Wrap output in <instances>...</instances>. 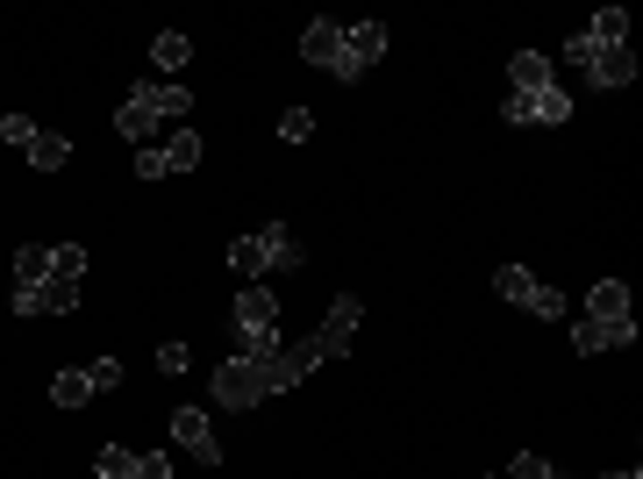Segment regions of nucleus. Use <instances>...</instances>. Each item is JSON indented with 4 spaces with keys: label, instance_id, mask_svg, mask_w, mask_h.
Instances as JSON below:
<instances>
[{
    "label": "nucleus",
    "instance_id": "obj_1",
    "mask_svg": "<svg viewBox=\"0 0 643 479\" xmlns=\"http://www.w3.org/2000/svg\"><path fill=\"white\" fill-rule=\"evenodd\" d=\"M565 58H572L593 86H629V79H636V51H629V43H587V36H572V51H565Z\"/></svg>",
    "mask_w": 643,
    "mask_h": 479
},
{
    "label": "nucleus",
    "instance_id": "obj_2",
    "mask_svg": "<svg viewBox=\"0 0 643 479\" xmlns=\"http://www.w3.org/2000/svg\"><path fill=\"white\" fill-rule=\"evenodd\" d=\"M501 115H508L515 129H565V122H572V93H565V86H543V93H508V101H501Z\"/></svg>",
    "mask_w": 643,
    "mask_h": 479
},
{
    "label": "nucleus",
    "instance_id": "obj_3",
    "mask_svg": "<svg viewBox=\"0 0 643 479\" xmlns=\"http://www.w3.org/2000/svg\"><path fill=\"white\" fill-rule=\"evenodd\" d=\"M387 58V22H343V58H337V79L357 86L365 72Z\"/></svg>",
    "mask_w": 643,
    "mask_h": 479
},
{
    "label": "nucleus",
    "instance_id": "obj_4",
    "mask_svg": "<svg viewBox=\"0 0 643 479\" xmlns=\"http://www.w3.org/2000/svg\"><path fill=\"white\" fill-rule=\"evenodd\" d=\"M357 323H365V301H357V293H337V301H329V315H322V329H315V337H307V343H315V351H322V365H329V358H343V351H351Z\"/></svg>",
    "mask_w": 643,
    "mask_h": 479
},
{
    "label": "nucleus",
    "instance_id": "obj_5",
    "mask_svg": "<svg viewBox=\"0 0 643 479\" xmlns=\"http://www.w3.org/2000/svg\"><path fill=\"white\" fill-rule=\"evenodd\" d=\"M215 401H222V408H257V401H265V379H257V365L229 351V358L215 365Z\"/></svg>",
    "mask_w": 643,
    "mask_h": 479
},
{
    "label": "nucleus",
    "instance_id": "obj_6",
    "mask_svg": "<svg viewBox=\"0 0 643 479\" xmlns=\"http://www.w3.org/2000/svg\"><path fill=\"white\" fill-rule=\"evenodd\" d=\"M8 301H15V315H72V308H79V279L51 273L43 287H15Z\"/></svg>",
    "mask_w": 643,
    "mask_h": 479
},
{
    "label": "nucleus",
    "instance_id": "obj_7",
    "mask_svg": "<svg viewBox=\"0 0 643 479\" xmlns=\"http://www.w3.org/2000/svg\"><path fill=\"white\" fill-rule=\"evenodd\" d=\"M172 437H179V451H187L193 465H222V444H215L207 408H179V415H172Z\"/></svg>",
    "mask_w": 643,
    "mask_h": 479
},
{
    "label": "nucleus",
    "instance_id": "obj_8",
    "mask_svg": "<svg viewBox=\"0 0 643 479\" xmlns=\"http://www.w3.org/2000/svg\"><path fill=\"white\" fill-rule=\"evenodd\" d=\"M122 101H143L157 122H187L193 115V93H187V86H172V79H136Z\"/></svg>",
    "mask_w": 643,
    "mask_h": 479
},
{
    "label": "nucleus",
    "instance_id": "obj_9",
    "mask_svg": "<svg viewBox=\"0 0 643 479\" xmlns=\"http://www.w3.org/2000/svg\"><path fill=\"white\" fill-rule=\"evenodd\" d=\"M629 343H636V323H593V315H579V323H572V351H579V358L629 351Z\"/></svg>",
    "mask_w": 643,
    "mask_h": 479
},
{
    "label": "nucleus",
    "instance_id": "obj_10",
    "mask_svg": "<svg viewBox=\"0 0 643 479\" xmlns=\"http://www.w3.org/2000/svg\"><path fill=\"white\" fill-rule=\"evenodd\" d=\"M337 58H343V22H307L301 29V65H315V72H337Z\"/></svg>",
    "mask_w": 643,
    "mask_h": 479
},
{
    "label": "nucleus",
    "instance_id": "obj_11",
    "mask_svg": "<svg viewBox=\"0 0 643 479\" xmlns=\"http://www.w3.org/2000/svg\"><path fill=\"white\" fill-rule=\"evenodd\" d=\"M229 323H237V337H251V329H279V301H272V287H243L237 301H229Z\"/></svg>",
    "mask_w": 643,
    "mask_h": 479
},
{
    "label": "nucleus",
    "instance_id": "obj_12",
    "mask_svg": "<svg viewBox=\"0 0 643 479\" xmlns=\"http://www.w3.org/2000/svg\"><path fill=\"white\" fill-rule=\"evenodd\" d=\"M257 243H265V265H272V273H301V243H293V229L287 223H265V229H257Z\"/></svg>",
    "mask_w": 643,
    "mask_h": 479
},
{
    "label": "nucleus",
    "instance_id": "obj_13",
    "mask_svg": "<svg viewBox=\"0 0 643 479\" xmlns=\"http://www.w3.org/2000/svg\"><path fill=\"white\" fill-rule=\"evenodd\" d=\"M587 315L593 323H636V315H629V287L622 279H601V287L587 293Z\"/></svg>",
    "mask_w": 643,
    "mask_h": 479
},
{
    "label": "nucleus",
    "instance_id": "obj_14",
    "mask_svg": "<svg viewBox=\"0 0 643 479\" xmlns=\"http://www.w3.org/2000/svg\"><path fill=\"white\" fill-rule=\"evenodd\" d=\"M508 93H543V86H558V79H551V58H543V51H515V65H508Z\"/></svg>",
    "mask_w": 643,
    "mask_h": 479
},
{
    "label": "nucleus",
    "instance_id": "obj_15",
    "mask_svg": "<svg viewBox=\"0 0 643 479\" xmlns=\"http://www.w3.org/2000/svg\"><path fill=\"white\" fill-rule=\"evenodd\" d=\"M229 273H237L243 287H257V279L272 273V265H265V243H257V229H251V237H237V243H229Z\"/></svg>",
    "mask_w": 643,
    "mask_h": 479
},
{
    "label": "nucleus",
    "instance_id": "obj_16",
    "mask_svg": "<svg viewBox=\"0 0 643 479\" xmlns=\"http://www.w3.org/2000/svg\"><path fill=\"white\" fill-rule=\"evenodd\" d=\"M537 287H543V279L529 273V265H501V273H493V293H501V301H515V308H529V301H537Z\"/></svg>",
    "mask_w": 643,
    "mask_h": 479
},
{
    "label": "nucleus",
    "instance_id": "obj_17",
    "mask_svg": "<svg viewBox=\"0 0 643 479\" xmlns=\"http://www.w3.org/2000/svg\"><path fill=\"white\" fill-rule=\"evenodd\" d=\"M51 279V243H22L15 251V287H43Z\"/></svg>",
    "mask_w": 643,
    "mask_h": 479
},
{
    "label": "nucleus",
    "instance_id": "obj_18",
    "mask_svg": "<svg viewBox=\"0 0 643 479\" xmlns=\"http://www.w3.org/2000/svg\"><path fill=\"white\" fill-rule=\"evenodd\" d=\"M51 401H58V408H86V401H93V379H86V365H72V373L51 379Z\"/></svg>",
    "mask_w": 643,
    "mask_h": 479
},
{
    "label": "nucleus",
    "instance_id": "obj_19",
    "mask_svg": "<svg viewBox=\"0 0 643 479\" xmlns=\"http://www.w3.org/2000/svg\"><path fill=\"white\" fill-rule=\"evenodd\" d=\"M579 36H587V43H629V8H601Z\"/></svg>",
    "mask_w": 643,
    "mask_h": 479
},
{
    "label": "nucleus",
    "instance_id": "obj_20",
    "mask_svg": "<svg viewBox=\"0 0 643 479\" xmlns=\"http://www.w3.org/2000/svg\"><path fill=\"white\" fill-rule=\"evenodd\" d=\"M157 129H165V122H157L143 101H122L115 108V137H157Z\"/></svg>",
    "mask_w": 643,
    "mask_h": 479
},
{
    "label": "nucleus",
    "instance_id": "obj_21",
    "mask_svg": "<svg viewBox=\"0 0 643 479\" xmlns=\"http://www.w3.org/2000/svg\"><path fill=\"white\" fill-rule=\"evenodd\" d=\"M187 58H193V43H187L179 29H165V36L151 43V65H157V72H187Z\"/></svg>",
    "mask_w": 643,
    "mask_h": 479
},
{
    "label": "nucleus",
    "instance_id": "obj_22",
    "mask_svg": "<svg viewBox=\"0 0 643 479\" xmlns=\"http://www.w3.org/2000/svg\"><path fill=\"white\" fill-rule=\"evenodd\" d=\"M72 157V137H43V129H36V143H29V165L36 172H58Z\"/></svg>",
    "mask_w": 643,
    "mask_h": 479
},
{
    "label": "nucleus",
    "instance_id": "obj_23",
    "mask_svg": "<svg viewBox=\"0 0 643 479\" xmlns=\"http://www.w3.org/2000/svg\"><path fill=\"white\" fill-rule=\"evenodd\" d=\"M165 165H172V172H193V165H201V137H193V129H172Z\"/></svg>",
    "mask_w": 643,
    "mask_h": 479
},
{
    "label": "nucleus",
    "instance_id": "obj_24",
    "mask_svg": "<svg viewBox=\"0 0 643 479\" xmlns=\"http://www.w3.org/2000/svg\"><path fill=\"white\" fill-rule=\"evenodd\" d=\"M93 472H101V479H136V451L129 444H108L101 458H93Z\"/></svg>",
    "mask_w": 643,
    "mask_h": 479
},
{
    "label": "nucleus",
    "instance_id": "obj_25",
    "mask_svg": "<svg viewBox=\"0 0 643 479\" xmlns=\"http://www.w3.org/2000/svg\"><path fill=\"white\" fill-rule=\"evenodd\" d=\"M187 365H193V351H187L179 337H165V343H157V373H165V379H179Z\"/></svg>",
    "mask_w": 643,
    "mask_h": 479
},
{
    "label": "nucleus",
    "instance_id": "obj_26",
    "mask_svg": "<svg viewBox=\"0 0 643 479\" xmlns=\"http://www.w3.org/2000/svg\"><path fill=\"white\" fill-rule=\"evenodd\" d=\"M279 137L307 143V137H315V108H287V115H279Z\"/></svg>",
    "mask_w": 643,
    "mask_h": 479
},
{
    "label": "nucleus",
    "instance_id": "obj_27",
    "mask_svg": "<svg viewBox=\"0 0 643 479\" xmlns=\"http://www.w3.org/2000/svg\"><path fill=\"white\" fill-rule=\"evenodd\" d=\"M51 273H65V279H86V251H79V243H51Z\"/></svg>",
    "mask_w": 643,
    "mask_h": 479
},
{
    "label": "nucleus",
    "instance_id": "obj_28",
    "mask_svg": "<svg viewBox=\"0 0 643 479\" xmlns=\"http://www.w3.org/2000/svg\"><path fill=\"white\" fill-rule=\"evenodd\" d=\"M165 143H143V151H136V179H143V187H151V179H165Z\"/></svg>",
    "mask_w": 643,
    "mask_h": 479
},
{
    "label": "nucleus",
    "instance_id": "obj_29",
    "mask_svg": "<svg viewBox=\"0 0 643 479\" xmlns=\"http://www.w3.org/2000/svg\"><path fill=\"white\" fill-rule=\"evenodd\" d=\"M565 308H572V301H565L558 287H537V301H529V315H537V323H558Z\"/></svg>",
    "mask_w": 643,
    "mask_h": 479
},
{
    "label": "nucleus",
    "instance_id": "obj_30",
    "mask_svg": "<svg viewBox=\"0 0 643 479\" xmlns=\"http://www.w3.org/2000/svg\"><path fill=\"white\" fill-rule=\"evenodd\" d=\"M0 143H15V151H29V143H36V122H29V115H8V122H0Z\"/></svg>",
    "mask_w": 643,
    "mask_h": 479
},
{
    "label": "nucleus",
    "instance_id": "obj_31",
    "mask_svg": "<svg viewBox=\"0 0 643 479\" xmlns=\"http://www.w3.org/2000/svg\"><path fill=\"white\" fill-rule=\"evenodd\" d=\"M86 379H93V394H115V387H122V365L115 358H93V365H86Z\"/></svg>",
    "mask_w": 643,
    "mask_h": 479
},
{
    "label": "nucleus",
    "instance_id": "obj_32",
    "mask_svg": "<svg viewBox=\"0 0 643 479\" xmlns=\"http://www.w3.org/2000/svg\"><path fill=\"white\" fill-rule=\"evenodd\" d=\"M136 479H172V458L165 451H136Z\"/></svg>",
    "mask_w": 643,
    "mask_h": 479
},
{
    "label": "nucleus",
    "instance_id": "obj_33",
    "mask_svg": "<svg viewBox=\"0 0 643 479\" xmlns=\"http://www.w3.org/2000/svg\"><path fill=\"white\" fill-rule=\"evenodd\" d=\"M501 479H558V472H551L537 451H522V458H515V472H501Z\"/></svg>",
    "mask_w": 643,
    "mask_h": 479
},
{
    "label": "nucleus",
    "instance_id": "obj_34",
    "mask_svg": "<svg viewBox=\"0 0 643 479\" xmlns=\"http://www.w3.org/2000/svg\"><path fill=\"white\" fill-rule=\"evenodd\" d=\"M601 479H643V472H601Z\"/></svg>",
    "mask_w": 643,
    "mask_h": 479
},
{
    "label": "nucleus",
    "instance_id": "obj_35",
    "mask_svg": "<svg viewBox=\"0 0 643 479\" xmlns=\"http://www.w3.org/2000/svg\"><path fill=\"white\" fill-rule=\"evenodd\" d=\"M487 479H501V472H487Z\"/></svg>",
    "mask_w": 643,
    "mask_h": 479
}]
</instances>
